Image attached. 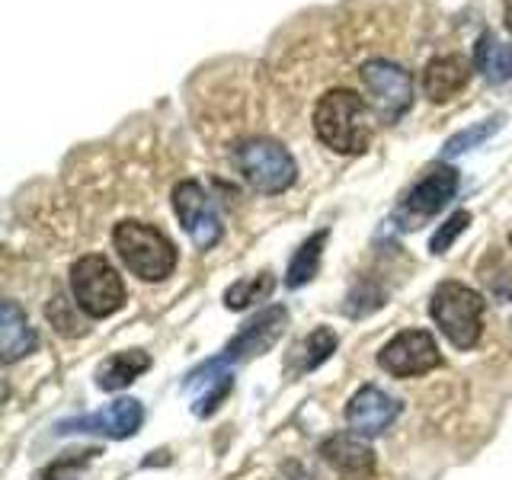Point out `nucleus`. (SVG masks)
I'll use <instances>...</instances> for the list:
<instances>
[{
    "label": "nucleus",
    "instance_id": "nucleus-1",
    "mask_svg": "<svg viewBox=\"0 0 512 480\" xmlns=\"http://www.w3.org/2000/svg\"><path fill=\"white\" fill-rule=\"evenodd\" d=\"M314 135L333 154H362L372 144V122H368V103L356 90L336 87L327 90L314 106Z\"/></svg>",
    "mask_w": 512,
    "mask_h": 480
},
{
    "label": "nucleus",
    "instance_id": "nucleus-2",
    "mask_svg": "<svg viewBox=\"0 0 512 480\" xmlns=\"http://www.w3.org/2000/svg\"><path fill=\"white\" fill-rule=\"evenodd\" d=\"M112 247H116L119 260L128 266L132 276H138L141 282H164L173 276L176 269V260H180V253H176V244L173 240L154 228L148 221H119L116 228H112Z\"/></svg>",
    "mask_w": 512,
    "mask_h": 480
},
{
    "label": "nucleus",
    "instance_id": "nucleus-3",
    "mask_svg": "<svg viewBox=\"0 0 512 480\" xmlns=\"http://www.w3.org/2000/svg\"><path fill=\"white\" fill-rule=\"evenodd\" d=\"M484 311L487 301L464 282H442L429 298V317L436 320L439 333L455 349H474L484 333Z\"/></svg>",
    "mask_w": 512,
    "mask_h": 480
},
{
    "label": "nucleus",
    "instance_id": "nucleus-4",
    "mask_svg": "<svg viewBox=\"0 0 512 480\" xmlns=\"http://www.w3.org/2000/svg\"><path fill=\"white\" fill-rule=\"evenodd\" d=\"M234 164L244 180L263 192V196H279L298 180V164L285 144L272 138H247L234 148Z\"/></svg>",
    "mask_w": 512,
    "mask_h": 480
},
{
    "label": "nucleus",
    "instance_id": "nucleus-5",
    "mask_svg": "<svg viewBox=\"0 0 512 480\" xmlns=\"http://www.w3.org/2000/svg\"><path fill=\"white\" fill-rule=\"evenodd\" d=\"M71 298L87 317L100 320L116 314L125 304V285L103 253H87L71 266Z\"/></svg>",
    "mask_w": 512,
    "mask_h": 480
},
{
    "label": "nucleus",
    "instance_id": "nucleus-6",
    "mask_svg": "<svg viewBox=\"0 0 512 480\" xmlns=\"http://www.w3.org/2000/svg\"><path fill=\"white\" fill-rule=\"evenodd\" d=\"M362 87L372 96V109L381 122H400L413 109V77L394 61L372 58L359 68Z\"/></svg>",
    "mask_w": 512,
    "mask_h": 480
},
{
    "label": "nucleus",
    "instance_id": "nucleus-7",
    "mask_svg": "<svg viewBox=\"0 0 512 480\" xmlns=\"http://www.w3.org/2000/svg\"><path fill=\"white\" fill-rule=\"evenodd\" d=\"M173 215L199 250H212L224 234L218 208L199 180H183L173 186Z\"/></svg>",
    "mask_w": 512,
    "mask_h": 480
},
{
    "label": "nucleus",
    "instance_id": "nucleus-8",
    "mask_svg": "<svg viewBox=\"0 0 512 480\" xmlns=\"http://www.w3.org/2000/svg\"><path fill=\"white\" fill-rule=\"evenodd\" d=\"M378 365L391 378H416V375L436 372L442 365V352H439L436 336L429 330H400L381 346Z\"/></svg>",
    "mask_w": 512,
    "mask_h": 480
},
{
    "label": "nucleus",
    "instance_id": "nucleus-9",
    "mask_svg": "<svg viewBox=\"0 0 512 480\" xmlns=\"http://www.w3.org/2000/svg\"><path fill=\"white\" fill-rule=\"evenodd\" d=\"M144 423V407L135 397H122L106 410H96L55 426L58 436H103V439H132Z\"/></svg>",
    "mask_w": 512,
    "mask_h": 480
},
{
    "label": "nucleus",
    "instance_id": "nucleus-10",
    "mask_svg": "<svg viewBox=\"0 0 512 480\" xmlns=\"http://www.w3.org/2000/svg\"><path fill=\"white\" fill-rule=\"evenodd\" d=\"M288 324V308L285 304H269L256 317H250L244 327L237 330L234 340L224 346L221 359L228 365H240V362H250L256 356H263L272 346L282 340Z\"/></svg>",
    "mask_w": 512,
    "mask_h": 480
},
{
    "label": "nucleus",
    "instance_id": "nucleus-11",
    "mask_svg": "<svg viewBox=\"0 0 512 480\" xmlns=\"http://www.w3.org/2000/svg\"><path fill=\"white\" fill-rule=\"evenodd\" d=\"M400 410H404V404H400L397 397L375 388V384H365V388H359L356 394L349 397L346 423H349V432H356V436L375 439V436H381L384 429L394 426Z\"/></svg>",
    "mask_w": 512,
    "mask_h": 480
},
{
    "label": "nucleus",
    "instance_id": "nucleus-12",
    "mask_svg": "<svg viewBox=\"0 0 512 480\" xmlns=\"http://www.w3.org/2000/svg\"><path fill=\"white\" fill-rule=\"evenodd\" d=\"M455 192H458V170L445 164L432 167L423 180L407 192L404 202H400V218L413 221V228H416L420 221L439 215L442 208L455 199Z\"/></svg>",
    "mask_w": 512,
    "mask_h": 480
},
{
    "label": "nucleus",
    "instance_id": "nucleus-13",
    "mask_svg": "<svg viewBox=\"0 0 512 480\" xmlns=\"http://www.w3.org/2000/svg\"><path fill=\"white\" fill-rule=\"evenodd\" d=\"M327 468L340 480H372L375 477V448L356 432H336L317 448Z\"/></svg>",
    "mask_w": 512,
    "mask_h": 480
},
{
    "label": "nucleus",
    "instance_id": "nucleus-14",
    "mask_svg": "<svg viewBox=\"0 0 512 480\" xmlns=\"http://www.w3.org/2000/svg\"><path fill=\"white\" fill-rule=\"evenodd\" d=\"M186 391H199L196 394V404H192V413L196 416H212L224 400H228V394L234 391V372L231 365L224 362L221 356L218 359H208L205 365L192 368V372L186 375Z\"/></svg>",
    "mask_w": 512,
    "mask_h": 480
},
{
    "label": "nucleus",
    "instance_id": "nucleus-15",
    "mask_svg": "<svg viewBox=\"0 0 512 480\" xmlns=\"http://www.w3.org/2000/svg\"><path fill=\"white\" fill-rule=\"evenodd\" d=\"M471 80V68L468 61L458 55H442L432 58L423 71V93L429 96V103H448L468 87Z\"/></svg>",
    "mask_w": 512,
    "mask_h": 480
},
{
    "label": "nucleus",
    "instance_id": "nucleus-16",
    "mask_svg": "<svg viewBox=\"0 0 512 480\" xmlns=\"http://www.w3.org/2000/svg\"><path fill=\"white\" fill-rule=\"evenodd\" d=\"M0 349H4L7 365L39 349V336L29 327V317L16 301H4V311H0Z\"/></svg>",
    "mask_w": 512,
    "mask_h": 480
},
{
    "label": "nucleus",
    "instance_id": "nucleus-17",
    "mask_svg": "<svg viewBox=\"0 0 512 480\" xmlns=\"http://www.w3.org/2000/svg\"><path fill=\"white\" fill-rule=\"evenodd\" d=\"M148 368H151V356L144 349L116 352V356H109L100 365V372H96V388H100V391H122L138 375L148 372Z\"/></svg>",
    "mask_w": 512,
    "mask_h": 480
},
{
    "label": "nucleus",
    "instance_id": "nucleus-18",
    "mask_svg": "<svg viewBox=\"0 0 512 480\" xmlns=\"http://www.w3.org/2000/svg\"><path fill=\"white\" fill-rule=\"evenodd\" d=\"M474 64L490 84H506V80H512V45H503L490 29L480 32L474 45Z\"/></svg>",
    "mask_w": 512,
    "mask_h": 480
},
{
    "label": "nucleus",
    "instance_id": "nucleus-19",
    "mask_svg": "<svg viewBox=\"0 0 512 480\" xmlns=\"http://www.w3.org/2000/svg\"><path fill=\"white\" fill-rule=\"evenodd\" d=\"M336 333L330 327H317L308 340H301L292 352H288V375H304L314 372L317 365H324L336 352Z\"/></svg>",
    "mask_w": 512,
    "mask_h": 480
},
{
    "label": "nucleus",
    "instance_id": "nucleus-20",
    "mask_svg": "<svg viewBox=\"0 0 512 480\" xmlns=\"http://www.w3.org/2000/svg\"><path fill=\"white\" fill-rule=\"evenodd\" d=\"M327 237H330V231H327V228H320V231H314V234L295 250L292 263H288V269H285V285H288V288H301V285H308V282L317 276L320 260H324Z\"/></svg>",
    "mask_w": 512,
    "mask_h": 480
},
{
    "label": "nucleus",
    "instance_id": "nucleus-21",
    "mask_svg": "<svg viewBox=\"0 0 512 480\" xmlns=\"http://www.w3.org/2000/svg\"><path fill=\"white\" fill-rule=\"evenodd\" d=\"M272 288H276V276H272V272H260V276H253V279L234 282L228 292H224V304H228V311H244L250 304L269 298Z\"/></svg>",
    "mask_w": 512,
    "mask_h": 480
},
{
    "label": "nucleus",
    "instance_id": "nucleus-22",
    "mask_svg": "<svg viewBox=\"0 0 512 480\" xmlns=\"http://www.w3.org/2000/svg\"><path fill=\"white\" fill-rule=\"evenodd\" d=\"M80 304L71 301L68 295H55L52 301L45 304V317L52 320V327L61 336H84L87 333V320L77 314Z\"/></svg>",
    "mask_w": 512,
    "mask_h": 480
},
{
    "label": "nucleus",
    "instance_id": "nucleus-23",
    "mask_svg": "<svg viewBox=\"0 0 512 480\" xmlns=\"http://www.w3.org/2000/svg\"><path fill=\"white\" fill-rule=\"evenodd\" d=\"M503 122H506V116H490V119H484V122H477V125H471V128H464V132H458V135H452V138L445 141L442 154H445V157H458V154H464V151L477 148V144H484L487 138H493L496 132H500Z\"/></svg>",
    "mask_w": 512,
    "mask_h": 480
},
{
    "label": "nucleus",
    "instance_id": "nucleus-24",
    "mask_svg": "<svg viewBox=\"0 0 512 480\" xmlns=\"http://www.w3.org/2000/svg\"><path fill=\"white\" fill-rule=\"evenodd\" d=\"M468 224H471V212L468 208H461V212H455V215H448L439 228H436V234H432V240H429V253L432 256H442V253H448V247L455 244V240L468 231Z\"/></svg>",
    "mask_w": 512,
    "mask_h": 480
},
{
    "label": "nucleus",
    "instance_id": "nucleus-25",
    "mask_svg": "<svg viewBox=\"0 0 512 480\" xmlns=\"http://www.w3.org/2000/svg\"><path fill=\"white\" fill-rule=\"evenodd\" d=\"M93 455H100V452H96V448H87V452H80V455H64L55 464H48L45 471H39L36 480H77V474L93 461Z\"/></svg>",
    "mask_w": 512,
    "mask_h": 480
},
{
    "label": "nucleus",
    "instance_id": "nucleus-26",
    "mask_svg": "<svg viewBox=\"0 0 512 480\" xmlns=\"http://www.w3.org/2000/svg\"><path fill=\"white\" fill-rule=\"evenodd\" d=\"M503 16H506V29L512 36V0H503Z\"/></svg>",
    "mask_w": 512,
    "mask_h": 480
},
{
    "label": "nucleus",
    "instance_id": "nucleus-27",
    "mask_svg": "<svg viewBox=\"0 0 512 480\" xmlns=\"http://www.w3.org/2000/svg\"><path fill=\"white\" fill-rule=\"evenodd\" d=\"M509 247H512V231H509Z\"/></svg>",
    "mask_w": 512,
    "mask_h": 480
}]
</instances>
